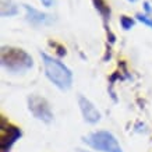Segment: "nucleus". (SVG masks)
<instances>
[{
  "mask_svg": "<svg viewBox=\"0 0 152 152\" xmlns=\"http://www.w3.org/2000/svg\"><path fill=\"white\" fill-rule=\"evenodd\" d=\"M92 1H94V4H95V9L99 11V14H101L103 18L107 20L110 17V9H109V6L106 4L105 0H92Z\"/></svg>",
  "mask_w": 152,
  "mask_h": 152,
  "instance_id": "nucleus-8",
  "label": "nucleus"
},
{
  "mask_svg": "<svg viewBox=\"0 0 152 152\" xmlns=\"http://www.w3.org/2000/svg\"><path fill=\"white\" fill-rule=\"evenodd\" d=\"M131 1H135V0H131Z\"/></svg>",
  "mask_w": 152,
  "mask_h": 152,
  "instance_id": "nucleus-14",
  "label": "nucleus"
},
{
  "mask_svg": "<svg viewBox=\"0 0 152 152\" xmlns=\"http://www.w3.org/2000/svg\"><path fill=\"white\" fill-rule=\"evenodd\" d=\"M21 137V130L15 126L6 124V120L1 119V140H0V149L1 152H9V149L11 148L17 140Z\"/></svg>",
  "mask_w": 152,
  "mask_h": 152,
  "instance_id": "nucleus-5",
  "label": "nucleus"
},
{
  "mask_svg": "<svg viewBox=\"0 0 152 152\" xmlns=\"http://www.w3.org/2000/svg\"><path fill=\"white\" fill-rule=\"evenodd\" d=\"M84 141L92 147L94 149L101 152H123L120 144L117 142L116 137L109 131H95L91 133L88 137L84 138Z\"/></svg>",
  "mask_w": 152,
  "mask_h": 152,
  "instance_id": "nucleus-3",
  "label": "nucleus"
},
{
  "mask_svg": "<svg viewBox=\"0 0 152 152\" xmlns=\"http://www.w3.org/2000/svg\"><path fill=\"white\" fill-rule=\"evenodd\" d=\"M24 9L27 11V18L28 21L34 25H46V24L52 23V18L50 15H48L45 13H41V11H38L35 10L34 7L28 4H24Z\"/></svg>",
  "mask_w": 152,
  "mask_h": 152,
  "instance_id": "nucleus-7",
  "label": "nucleus"
},
{
  "mask_svg": "<svg viewBox=\"0 0 152 152\" xmlns=\"http://www.w3.org/2000/svg\"><path fill=\"white\" fill-rule=\"evenodd\" d=\"M28 107L38 120H42L45 123H50L53 120V112L45 98L39 95H31L28 98Z\"/></svg>",
  "mask_w": 152,
  "mask_h": 152,
  "instance_id": "nucleus-4",
  "label": "nucleus"
},
{
  "mask_svg": "<svg viewBox=\"0 0 152 152\" xmlns=\"http://www.w3.org/2000/svg\"><path fill=\"white\" fill-rule=\"evenodd\" d=\"M120 24H121V27L124 28V29H130V28L134 25V21L131 18H129V17L123 15V17L120 18Z\"/></svg>",
  "mask_w": 152,
  "mask_h": 152,
  "instance_id": "nucleus-9",
  "label": "nucleus"
},
{
  "mask_svg": "<svg viewBox=\"0 0 152 152\" xmlns=\"http://www.w3.org/2000/svg\"><path fill=\"white\" fill-rule=\"evenodd\" d=\"M41 57L45 66V74L48 78L61 91L70 89L73 84V73L70 71L69 67L60 60L53 59L46 53H41Z\"/></svg>",
  "mask_w": 152,
  "mask_h": 152,
  "instance_id": "nucleus-1",
  "label": "nucleus"
},
{
  "mask_svg": "<svg viewBox=\"0 0 152 152\" xmlns=\"http://www.w3.org/2000/svg\"><path fill=\"white\" fill-rule=\"evenodd\" d=\"M78 106H80V109H81V113H83L85 121L91 123V124H95V123H98L101 120L99 110L95 107V105H94L92 102L89 101V99H87L85 96H83V95L78 96Z\"/></svg>",
  "mask_w": 152,
  "mask_h": 152,
  "instance_id": "nucleus-6",
  "label": "nucleus"
},
{
  "mask_svg": "<svg viewBox=\"0 0 152 152\" xmlns=\"http://www.w3.org/2000/svg\"><path fill=\"white\" fill-rule=\"evenodd\" d=\"M32 57L23 49L17 48H1V66L11 73L27 71L32 67Z\"/></svg>",
  "mask_w": 152,
  "mask_h": 152,
  "instance_id": "nucleus-2",
  "label": "nucleus"
},
{
  "mask_svg": "<svg viewBox=\"0 0 152 152\" xmlns=\"http://www.w3.org/2000/svg\"><path fill=\"white\" fill-rule=\"evenodd\" d=\"M41 3L45 6V7H50V6L53 4V0H41Z\"/></svg>",
  "mask_w": 152,
  "mask_h": 152,
  "instance_id": "nucleus-11",
  "label": "nucleus"
},
{
  "mask_svg": "<svg viewBox=\"0 0 152 152\" xmlns=\"http://www.w3.org/2000/svg\"><path fill=\"white\" fill-rule=\"evenodd\" d=\"M137 20H138V21H141L142 24H145V25H148V27L152 28V18L147 17L145 14H137Z\"/></svg>",
  "mask_w": 152,
  "mask_h": 152,
  "instance_id": "nucleus-10",
  "label": "nucleus"
},
{
  "mask_svg": "<svg viewBox=\"0 0 152 152\" xmlns=\"http://www.w3.org/2000/svg\"><path fill=\"white\" fill-rule=\"evenodd\" d=\"M144 6H145V10H147V11H151V7H149V3H148V1Z\"/></svg>",
  "mask_w": 152,
  "mask_h": 152,
  "instance_id": "nucleus-12",
  "label": "nucleus"
},
{
  "mask_svg": "<svg viewBox=\"0 0 152 152\" xmlns=\"http://www.w3.org/2000/svg\"><path fill=\"white\" fill-rule=\"evenodd\" d=\"M78 152H89V151H83V149H78Z\"/></svg>",
  "mask_w": 152,
  "mask_h": 152,
  "instance_id": "nucleus-13",
  "label": "nucleus"
}]
</instances>
